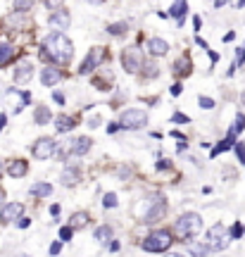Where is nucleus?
I'll return each instance as SVG.
<instances>
[{
  "instance_id": "nucleus-33",
  "label": "nucleus",
  "mask_w": 245,
  "mask_h": 257,
  "mask_svg": "<svg viewBox=\"0 0 245 257\" xmlns=\"http://www.w3.org/2000/svg\"><path fill=\"white\" fill-rule=\"evenodd\" d=\"M172 121L174 124H188V117H186V114H181V112H174V117H172Z\"/></svg>"
},
{
  "instance_id": "nucleus-23",
  "label": "nucleus",
  "mask_w": 245,
  "mask_h": 257,
  "mask_svg": "<svg viewBox=\"0 0 245 257\" xmlns=\"http://www.w3.org/2000/svg\"><path fill=\"white\" fill-rule=\"evenodd\" d=\"M15 55H17L15 46H10V43H0V64H8Z\"/></svg>"
},
{
  "instance_id": "nucleus-3",
  "label": "nucleus",
  "mask_w": 245,
  "mask_h": 257,
  "mask_svg": "<svg viewBox=\"0 0 245 257\" xmlns=\"http://www.w3.org/2000/svg\"><path fill=\"white\" fill-rule=\"evenodd\" d=\"M200 229H202V219L195 212H186V214H181L179 219L174 221V236L179 240L193 238L195 233H200Z\"/></svg>"
},
{
  "instance_id": "nucleus-14",
  "label": "nucleus",
  "mask_w": 245,
  "mask_h": 257,
  "mask_svg": "<svg viewBox=\"0 0 245 257\" xmlns=\"http://www.w3.org/2000/svg\"><path fill=\"white\" fill-rule=\"evenodd\" d=\"M148 50H150V55H153V57H162V55H167V53H169V43H167L164 38L155 36V38H150V41H148Z\"/></svg>"
},
{
  "instance_id": "nucleus-43",
  "label": "nucleus",
  "mask_w": 245,
  "mask_h": 257,
  "mask_svg": "<svg viewBox=\"0 0 245 257\" xmlns=\"http://www.w3.org/2000/svg\"><path fill=\"white\" fill-rule=\"evenodd\" d=\"M119 128H121V126H119L117 121H109V124H107V134H114V131H119Z\"/></svg>"
},
{
  "instance_id": "nucleus-8",
  "label": "nucleus",
  "mask_w": 245,
  "mask_h": 257,
  "mask_svg": "<svg viewBox=\"0 0 245 257\" xmlns=\"http://www.w3.org/2000/svg\"><path fill=\"white\" fill-rule=\"evenodd\" d=\"M105 50H107V48H102V46L91 48V50H88V55H86V60L79 64V74H91L93 69H98V64L105 60V55H107Z\"/></svg>"
},
{
  "instance_id": "nucleus-29",
  "label": "nucleus",
  "mask_w": 245,
  "mask_h": 257,
  "mask_svg": "<svg viewBox=\"0 0 245 257\" xmlns=\"http://www.w3.org/2000/svg\"><path fill=\"white\" fill-rule=\"evenodd\" d=\"M95 240H98V243H107V240H112V229H109V226H100V229H95Z\"/></svg>"
},
{
  "instance_id": "nucleus-44",
  "label": "nucleus",
  "mask_w": 245,
  "mask_h": 257,
  "mask_svg": "<svg viewBox=\"0 0 245 257\" xmlns=\"http://www.w3.org/2000/svg\"><path fill=\"white\" fill-rule=\"evenodd\" d=\"M129 174H131V167H121L119 169V179H127Z\"/></svg>"
},
{
  "instance_id": "nucleus-55",
  "label": "nucleus",
  "mask_w": 245,
  "mask_h": 257,
  "mask_svg": "<svg viewBox=\"0 0 245 257\" xmlns=\"http://www.w3.org/2000/svg\"><path fill=\"white\" fill-rule=\"evenodd\" d=\"M17 257H31V255H17Z\"/></svg>"
},
{
  "instance_id": "nucleus-41",
  "label": "nucleus",
  "mask_w": 245,
  "mask_h": 257,
  "mask_svg": "<svg viewBox=\"0 0 245 257\" xmlns=\"http://www.w3.org/2000/svg\"><path fill=\"white\" fill-rule=\"evenodd\" d=\"M181 88H183L181 83H174L172 88H169V93H172V95H181Z\"/></svg>"
},
{
  "instance_id": "nucleus-46",
  "label": "nucleus",
  "mask_w": 245,
  "mask_h": 257,
  "mask_svg": "<svg viewBox=\"0 0 245 257\" xmlns=\"http://www.w3.org/2000/svg\"><path fill=\"white\" fill-rule=\"evenodd\" d=\"M34 3H15V10H29Z\"/></svg>"
},
{
  "instance_id": "nucleus-42",
  "label": "nucleus",
  "mask_w": 245,
  "mask_h": 257,
  "mask_svg": "<svg viewBox=\"0 0 245 257\" xmlns=\"http://www.w3.org/2000/svg\"><path fill=\"white\" fill-rule=\"evenodd\" d=\"M100 121H102V119H100V114H98V117H91V119H88V126H91V128H98Z\"/></svg>"
},
{
  "instance_id": "nucleus-36",
  "label": "nucleus",
  "mask_w": 245,
  "mask_h": 257,
  "mask_svg": "<svg viewBox=\"0 0 245 257\" xmlns=\"http://www.w3.org/2000/svg\"><path fill=\"white\" fill-rule=\"evenodd\" d=\"M72 233H74L72 226H62V229H60V238H62V240H69V238H72Z\"/></svg>"
},
{
  "instance_id": "nucleus-45",
  "label": "nucleus",
  "mask_w": 245,
  "mask_h": 257,
  "mask_svg": "<svg viewBox=\"0 0 245 257\" xmlns=\"http://www.w3.org/2000/svg\"><path fill=\"white\" fill-rule=\"evenodd\" d=\"M29 224H31V219H27V217H22V219L17 221V226H19V229H27Z\"/></svg>"
},
{
  "instance_id": "nucleus-51",
  "label": "nucleus",
  "mask_w": 245,
  "mask_h": 257,
  "mask_svg": "<svg viewBox=\"0 0 245 257\" xmlns=\"http://www.w3.org/2000/svg\"><path fill=\"white\" fill-rule=\"evenodd\" d=\"M233 38H236V34L231 31V34H226V36H224V41H226V43H228V41H233Z\"/></svg>"
},
{
  "instance_id": "nucleus-28",
  "label": "nucleus",
  "mask_w": 245,
  "mask_h": 257,
  "mask_svg": "<svg viewBox=\"0 0 245 257\" xmlns=\"http://www.w3.org/2000/svg\"><path fill=\"white\" fill-rule=\"evenodd\" d=\"M31 193H34V195H41V198H46V195L53 193V186L50 184H34L31 186Z\"/></svg>"
},
{
  "instance_id": "nucleus-10",
  "label": "nucleus",
  "mask_w": 245,
  "mask_h": 257,
  "mask_svg": "<svg viewBox=\"0 0 245 257\" xmlns=\"http://www.w3.org/2000/svg\"><path fill=\"white\" fill-rule=\"evenodd\" d=\"M22 212H24V205H22V202H8V205L0 210V221H3V224L19 221L22 219Z\"/></svg>"
},
{
  "instance_id": "nucleus-19",
  "label": "nucleus",
  "mask_w": 245,
  "mask_h": 257,
  "mask_svg": "<svg viewBox=\"0 0 245 257\" xmlns=\"http://www.w3.org/2000/svg\"><path fill=\"white\" fill-rule=\"evenodd\" d=\"M76 126V119L69 117V114H60V117H55V128L60 131V134H67V131H72Z\"/></svg>"
},
{
  "instance_id": "nucleus-39",
  "label": "nucleus",
  "mask_w": 245,
  "mask_h": 257,
  "mask_svg": "<svg viewBox=\"0 0 245 257\" xmlns=\"http://www.w3.org/2000/svg\"><path fill=\"white\" fill-rule=\"evenodd\" d=\"M164 169H172V162H169V160H160V162H157V172H164Z\"/></svg>"
},
{
  "instance_id": "nucleus-35",
  "label": "nucleus",
  "mask_w": 245,
  "mask_h": 257,
  "mask_svg": "<svg viewBox=\"0 0 245 257\" xmlns=\"http://www.w3.org/2000/svg\"><path fill=\"white\" fill-rule=\"evenodd\" d=\"M146 69H148V72H146L148 79H153V76H157V74H160V69H157V64H153V62L146 64Z\"/></svg>"
},
{
  "instance_id": "nucleus-37",
  "label": "nucleus",
  "mask_w": 245,
  "mask_h": 257,
  "mask_svg": "<svg viewBox=\"0 0 245 257\" xmlns=\"http://www.w3.org/2000/svg\"><path fill=\"white\" fill-rule=\"evenodd\" d=\"M243 236V226L240 224H233V229H231V238H240Z\"/></svg>"
},
{
  "instance_id": "nucleus-7",
  "label": "nucleus",
  "mask_w": 245,
  "mask_h": 257,
  "mask_svg": "<svg viewBox=\"0 0 245 257\" xmlns=\"http://www.w3.org/2000/svg\"><path fill=\"white\" fill-rule=\"evenodd\" d=\"M228 243H231V238L226 236V226H224V224H214V226L207 231L209 250H224Z\"/></svg>"
},
{
  "instance_id": "nucleus-26",
  "label": "nucleus",
  "mask_w": 245,
  "mask_h": 257,
  "mask_svg": "<svg viewBox=\"0 0 245 257\" xmlns=\"http://www.w3.org/2000/svg\"><path fill=\"white\" fill-rule=\"evenodd\" d=\"M79 181V172L76 169H64L62 172V184L64 186H74Z\"/></svg>"
},
{
  "instance_id": "nucleus-15",
  "label": "nucleus",
  "mask_w": 245,
  "mask_h": 257,
  "mask_svg": "<svg viewBox=\"0 0 245 257\" xmlns=\"http://www.w3.org/2000/svg\"><path fill=\"white\" fill-rule=\"evenodd\" d=\"M60 79H62V72L60 69H55V67H43L41 69V83L43 86H55V83H60Z\"/></svg>"
},
{
  "instance_id": "nucleus-6",
  "label": "nucleus",
  "mask_w": 245,
  "mask_h": 257,
  "mask_svg": "<svg viewBox=\"0 0 245 257\" xmlns=\"http://www.w3.org/2000/svg\"><path fill=\"white\" fill-rule=\"evenodd\" d=\"M121 67H124L129 74L141 72V67H143V53H141V48L138 46L124 48V50H121Z\"/></svg>"
},
{
  "instance_id": "nucleus-50",
  "label": "nucleus",
  "mask_w": 245,
  "mask_h": 257,
  "mask_svg": "<svg viewBox=\"0 0 245 257\" xmlns=\"http://www.w3.org/2000/svg\"><path fill=\"white\" fill-rule=\"evenodd\" d=\"M3 200H5V191H3V188H0V210H3V207H5V205H3Z\"/></svg>"
},
{
  "instance_id": "nucleus-31",
  "label": "nucleus",
  "mask_w": 245,
  "mask_h": 257,
  "mask_svg": "<svg viewBox=\"0 0 245 257\" xmlns=\"http://www.w3.org/2000/svg\"><path fill=\"white\" fill-rule=\"evenodd\" d=\"M198 105L202 107V110H212V107H214V100H212V98H207V95H200Z\"/></svg>"
},
{
  "instance_id": "nucleus-40",
  "label": "nucleus",
  "mask_w": 245,
  "mask_h": 257,
  "mask_svg": "<svg viewBox=\"0 0 245 257\" xmlns=\"http://www.w3.org/2000/svg\"><path fill=\"white\" fill-rule=\"evenodd\" d=\"M236 64H245V46L238 48V57H236Z\"/></svg>"
},
{
  "instance_id": "nucleus-16",
  "label": "nucleus",
  "mask_w": 245,
  "mask_h": 257,
  "mask_svg": "<svg viewBox=\"0 0 245 257\" xmlns=\"http://www.w3.org/2000/svg\"><path fill=\"white\" fill-rule=\"evenodd\" d=\"M172 72L176 74V76H188V74L193 72V62H191V57L188 55H183V57H179V60H176V62L172 64Z\"/></svg>"
},
{
  "instance_id": "nucleus-12",
  "label": "nucleus",
  "mask_w": 245,
  "mask_h": 257,
  "mask_svg": "<svg viewBox=\"0 0 245 257\" xmlns=\"http://www.w3.org/2000/svg\"><path fill=\"white\" fill-rule=\"evenodd\" d=\"M69 22H72V17H69V12H67L64 8H60L57 12H53V15H50V27H53L55 31H60V34L69 27Z\"/></svg>"
},
{
  "instance_id": "nucleus-4",
  "label": "nucleus",
  "mask_w": 245,
  "mask_h": 257,
  "mask_svg": "<svg viewBox=\"0 0 245 257\" xmlns=\"http://www.w3.org/2000/svg\"><path fill=\"white\" fill-rule=\"evenodd\" d=\"M119 126L127 128V131H138V128L148 126V112L138 110V107L124 110L121 112V117H119Z\"/></svg>"
},
{
  "instance_id": "nucleus-1",
  "label": "nucleus",
  "mask_w": 245,
  "mask_h": 257,
  "mask_svg": "<svg viewBox=\"0 0 245 257\" xmlns=\"http://www.w3.org/2000/svg\"><path fill=\"white\" fill-rule=\"evenodd\" d=\"M72 55H74V46L64 34L53 31V34H48L43 38V57H48V60H53L57 64H67L72 60Z\"/></svg>"
},
{
  "instance_id": "nucleus-5",
  "label": "nucleus",
  "mask_w": 245,
  "mask_h": 257,
  "mask_svg": "<svg viewBox=\"0 0 245 257\" xmlns=\"http://www.w3.org/2000/svg\"><path fill=\"white\" fill-rule=\"evenodd\" d=\"M169 245H172V233L167 229L153 231L143 240V250H148V252H164V250H169Z\"/></svg>"
},
{
  "instance_id": "nucleus-24",
  "label": "nucleus",
  "mask_w": 245,
  "mask_h": 257,
  "mask_svg": "<svg viewBox=\"0 0 245 257\" xmlns=\"http://www.w3.org/2000/svg\"><path fill=\"white\" fill-rule=\"evenodd\" d=\"M34 121H36V124H41V126H43V124H48V121H50V110H48V107H43V105H41V107H36V112H34Z\"/></svg>"
},
{
  "instance_id": "nucleus-47",
  "label": "nucleus",
  "mask_w": 245,
  "mask_h": 257,
  "mask_svg": "<svg viewBox=\"0 0 245 257\" xmlns=\"http://www.w3.org/2000/svg\"><path fill=\"white\" fill-rule=\"evenodd\" d=\"M53 100L62 105V102H64V95H62V93H57V91H55V93H53Z\"/></svg>"
},
{
  "instance_id": "nucleus-27",
  "label": "nucleus",
  "mask_w": 245,
  "mask_h": 257,
  "mask_svg": "<svg viewBox=\"0 0 245 257\" xmlns=\"http://www.w3.org/2000/svg\"><path fill=\"white\" fill-rule=\"evenodd\" d=\"M109 36H114V38H124L127 36V24L124 22H119V24H109Z\"/></svg>"
},
{
  "instance_id": "nucleus-52",
  "label": "nucleus",
  "mask_w": 245,
  "mask_h": 257,
  "mask_svg": "<svg viewBox=\"0 0 245 257\" xmlns=\"http://www.w3.org/2000/svg\"><path fill=\"white\" fill-rule=\"evenodd\" d=\"M240 102H243V105H245V91H243V95H240Z\"/></svg>"
},
{
  "instance_id": "nucleus-30",
  "label": "nucleus",
  "mask_w": 245,
  "mask_h": 257,
  "mask_svg": "<svg viewBox=\"0 0 245 257\" xmlns=\"http://www.w3.org/2000/svg\"><path fill=\"white\" fill-rule=\"evenodd\" d=\"M117 205H119L117 193H105V198H102V207H105V210H112V207H117Z\"/></svg>"
},
{
  "instance_id": "nucleus-32",
  "label": "nucleus",
  "mask_w": 245,
  "mask_h": 257,
  "mask_svg": "<svg viewBox=\"0 0 245 257\" xmlns=\"http://www.w3.org/2000/svg\"><path fill=\"white\" fill-rule=\"evenodd\" d=\"M243 128H245V114H236V124H233L231 131H233V134H240Z\"/></svg>"
},
{
  "instance_id": "nucleus-13",
  "label": "nucleus",
  "mask_w": 245,
  "mask_h": 257,
  "mask_svg": "<svg viewBox=\"0 0 245 257\" xmlns=\"http://www.w3.org/2000/svg\"><path fill=\"white\" fill-rule=\"evenodd\" d=\"M91 146H93V141L88 136H79L69 143V153H72L74 157H83L88 150H91Z\"/></svg>"
},
{
  "instance_id": "nucleus-54",
  "label": "nucleus",
  "mask_w": 245,
  "mask_h": 257,
  "mask_svg": "<svg viewBox=\"0 0 245 257\" xmlns=\"http://www.w3.org/2000/svg\"><path fill=\"white\" fill-rule=\"evenodd\" d=\"M169 257H183V255H179V252H174V255H169Z\"/></svg>"
},
{
  "instance_id": "nucleus-53",
  "label": "nucleus",
  "mask_w": 245,
  "mask_h": 257,
  "mask_svg": "<svg viewBox=\"0 0 245 257\" xmlns=\"http://www.w3.org/2000/svg\"><path fill=\"white\" fill-rule=\"evenodd\" d=\"M0 179H3V162H0Z\"/></svg>"
},
{
  "instance_id": "nucleus-22",
  "label": "nucleus",
  "mask_w": 245,
  "mask_h": 257,
  "mask_svg": "<svg viewBox=\"0 0 245 257\" xmlns=\"http://www.w3.org/2000/svg\"><path fill=\"white\" fill-rule=\"evenodd\" d=\"M88 224V212H74L72 219H69V226L72 229H83Z\"/></svg>"
},
{
  "instance_id": "nucleus-17",
  "label": "nucleus",
  "mask_w": 245,
  "mask_h": 257,
  "mask_svg": "<svg viewBox=\"0 0 245 257\" xmlns=\"http://www.w3.org/2000/svg\"><path fill=\"white\" fill-rule=\"evenodd\" d=\"M8 174L15 176V179H22V176H27V174H29L27 160H12V162L8 165Z\"/></svg>"
},
{
  "instance_id": "nucleus-20",
  "label": "nucleus",
  "mask_w": 245,
  "mask_h": 257,
  "mask_svg": "<svg viewBox=\"0 0 245 257\" xmlns=\"http://www.w3.org/2000/svg\"><path fill=\"white\" fill-rule=\"evenodd\" d=\"M231 148H236V134L233 131H228V136L219 143L217 148H212V157H217L219 153H224V150H231Z\"/></svg>"
},
{
  "instance_id": "nucleus-21",
  "label": "nucleus",
  "mask_w": 245,
  "mask_h": 257,
  "mask_svg": "<svg viewBox=\"0 0 245 257\" xmlns=\"http://www.w3.org/2000/svg\"><path fill=\"white\" fill-rule=\"evenodd\" d=\"M186 12H188V3H183V0H181V3H174L172 10H169V15H172V17H176V24H179V27L183 24Z\"/></svg>"
},
{
  "instance_id": "nucleus-9",
  "label": "nucleus",
  "mask_w": 245,
  "mask_h": 257,
  "mask_svg": "<svg viewBox=\"0 0 245 257\" xmlns=\"http://www.w3.org/2000/svg\"><path fill=\"white\" fill-rule=\"evenodd\" d=\"M31 153H34L36 160H48V157H53L55 155V141L50 136L38 138L36 143H34V148H31Z\"/></svg>"
},
{
  "instance_id": "nucleus-48",
  "label": "nucleus",
  "mask_w": 245,
  "mask_h": 257,
  "mask_svg": "<svg viewBox=\"0 0 245 257\" xmlns=\"http://www.w3.org/2000/svg\"><path fill=\"white\" fill-rule=\"evenodd\" d=\"M50 214H53V217H57V214H60V205H53V207H50Z\"/></svg>"
},
{
  "instance_id": "nucleus-34",
  "label": "nucleus",
  "mask_w": 245,
  "mask_h": 257,
  "mask_svg": "<svg viewBox=\"0 0 245 257\" xmlns=\"http://www.w3.org/2000/svg\"><path fill=\"white\" fill-rule=\"evenodd\" d=\"M236 155L240 160V165H245V143H236Z\"/></svg>"
},
{
  "instance_id": "nucleus-2",
  "label": "nucleus",
  "mask_w": 245,
  "mask_h": 257,
  "mask_svg": "<svg viewBox=\"0 0 245 257\" xmlns=\"http://www.w3.org/2000/svg\"><path fill=\"white\" fill-rule=\"evenodd\" d=\"M134 214H136L138 219H143V224H153V221L162 219L164 214H167V202H164L162 195L146 198V200H141L134 207Z\"/></svg>"
},
{
  "instance_id": "nucleus-38",
  "label": "nucleus",
  "mask_w": 245,
  "mask_h": 257,
  "mask_svg": "<svg viewBox=\"0 0 245 257\" xmlns=\"http://www.w3.org/2000/svg\"><path fill=\"white\" fill-rule=\"evenodd\" d=\"M62 252V243L60 240H55L53 245H50V255H60Z\"/></svg>"
},
{
  "instance_id": "nucleus-25",
  "label": "nucleus",
  "mask_w": 245,
  "mask_h": 257,
  "mask_svg": "<svg viewBox=\"0 0 245 257\" xmlns=\"http://www.w3.org/2000/svg\"><path fill=\"white\" fill-rule=\"evenodd\" d=\"M188 252H191L193 257H207L212 250H209V245H200V243H191L188 245Z\"/></svg>"
},
{
  "instance_id": "nucleus-49",
  "label": "nucleus",
  "mask_w": 245,
  "mask_h": 257,
  "mask_svg": "<svg viewBox=\"0 0 245 257\" xmlns=\"http://www.w3.org/2000/svg\"><path fill=\"white\" fill-rule=\"evenodd\" d=\"M5 124H8V117H5V114H0V131L5 128Z\"/></svg>"
},
{
  "instance_id": "nucleus-18",
  "label": "nucleus",
  "mask_w": 245,
  "mask_h": 257,
  "mask_svg": "<svg viewBox=\"0 0 245 257\" xmlns=\"http://www.w3.org/2000/svg\"><path fill=\"white\" fill-rule=\"evenodd\" d=\"M31 76H34V67H31L29 62H19L17 69H15V81H17V83H27Z\"/></svg>"
},
{
  "instance_id": "nucleus-11",
  "label": "nucleus",
  "mask_w": 245,
  "mask_h": 257,
  "mask_svg": "<svg viewBox=\"0 0 245 257\" xmlns=\"http://www.w3.org/2000/svg\"><path fill=\"white\" fill-rule=\"evenodd\" d=\"M29 98H31V95H29L27 91L22 93V91H15V88H12V91L5 93V100L10 102L12 112H22V110H24V105L29 102Z\"/></svg>"
}]
</instances>
